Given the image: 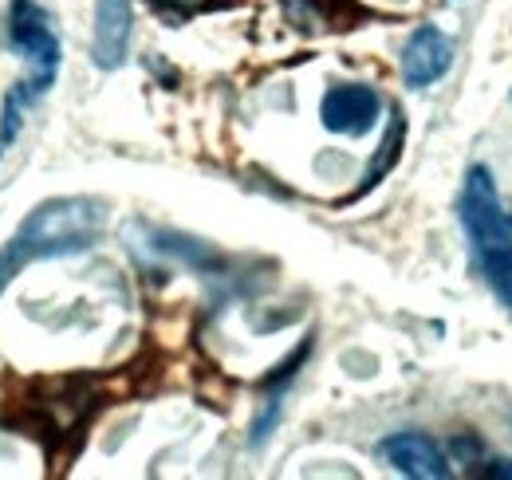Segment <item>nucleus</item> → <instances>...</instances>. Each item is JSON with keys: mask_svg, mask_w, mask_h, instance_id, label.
<instances>
[{"mask_svg": "<svg viewBox=\"0 0 512 480\" xmlns=\"http://www.w3.org/2000/svg\"><path fill=\"white\" fill-rule=\"evenodd\" d=\"M103 221H107V213L95 197H56V201L36 205L28 213V221L20 225V233L0 248V292L32 260L75 256V252L91 248L103 233Z\"/></svg>", "mask_w": 512, "mask_h": 480, "instance_id": "1", "label": "nucleus"}, {"mask_svg": "<svg viewBox=\"0 0 512 480\" xmlns=\"http://www.w3.org/2000/svg\"><path fill=\"white\" fill-rule=\"evenodd\" d=\"M457 221L469 237V248L481 260H509L512 256V213L505 209L497 185L485 166H473L461 185L457 201Z\"/></svg>", "mask_w": 512, "mask_h": 480, "instance_id": "2", "label": "nucleus"}, {"mask_svg": "<svg viewBox=\"0 0 512 480\" xmlns=\"http://www.w3.org/2000/svg\"><path fill=\"white\" fill-rule=\"evenodd\" d=\"M8 44H12V52L28 67L24 79L40 95H48V87L60 75L64 48H60V36H56L52 16L36 0H8Z\"/></svg>", "mask_w": 512, "mask_h": 480, "instance_id": "3", "label": "nucleus"}, {"mask_svg": "<svg viewBox=\"0 0 512 480\" xmlns=\"http://www.w3.org/2000/svg\"><path fill=\"white\" fill-rule=\"evenodd\" d=\"M379 115H383V99L367 83H335V87H327L320 103L323 126L335 134H347V138L371 134L379 126Z\"/></svg>", "mask_w": 512, "mask_h": 480, "instance_id": "4", "label": "nucleus"}, {"mask_svg": "<svg viewBox=\"0 0 512 480\" xmlns=\"http://www.w3.org/2000/svg\"><path fill=\"white\" fill-rule=\"evenodd\" d=\"M449 67H453V40H449L442 28L422 24L406 40V48H402V83L414 87V91L434 87Z\"/></svg>", "mask_w": 512, "mask_h": 480, "instance_id": "5", "label": "nucleus"}, {"mask_svg": "<svg viewBox=\"0 0 512 480\" xmlns=\"http://www.w3.org/2000/svg\"><path fill=\"white\" fill-rule=\"evenodd\" d=\"M379 457L394 473L414 480H446L449 461L438 449V441H430L426 433H390L379 445Z\"/></svg>", "mask_w": 512, "mask_h": 480, "instance_id": "6", "label": "nucleus"}, {"mask_svg": "<svg viewBox=\"0 0 512 480\" xmlns=\"http://www.w3.org/2000/svg\"><path fill=\"white\" fill-rule=\"evenodd\" d=\"M130 24H134V12H130V0H99L95 4V63L115 71L123 67L130 52Z\"/></svg>", "mask_w": 512, "mask_h": 480, "instance_id": "7", "label": "nucleus"}, {"mask_svg": "<svg viewBox=\"0 0 512 480\" xmlns=\"http://www.w3.org/2000/svg\"><path fill=\"white\" fill-rule=\"evenodd\" d=\"M398 146H402V111H394L390 115V130H386L383 146H379V154H375V162H371V170L363 174V189H371V185H379L386 170L394 166V158H398ZM359 189V193H363Z\"/></svg>", "mask_w": 512, "mask_h": 480, "instance_id": "8", "label": "nucleus"}, {"mask_svg": "<svg viewBox=\"0 0 512 480\" xmlns=\"http://www.w3.org/2000/svg\"><path fill=\"white\" fill-rule=\"evenodd\" d=\"M481 272H485L493 296L512 311V256L509 260H481Z\"/></svg>", "mask_w": 512, "mask_h": 480, "instance_id": "9", "label": "nucleus"}]
</instances>
